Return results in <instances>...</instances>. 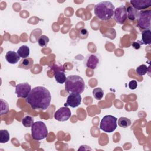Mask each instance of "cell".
<instances>
[{
  "label": "cell",
  "mask_w": 151,
  "mask_h": 151,
  "mask_svg": "<svg viewBox=\"0 0 151 151\" xmlns=\"http://www.w3.org/2000/svg\"><path fill=\"white\" fill-rule=\"evenodd\" d=\"M141 42L139 43V41H134L132 43V47L134 48V49H139L140 48V45H141Z\"/></svg>",
  "instance_id": "cell-28"
},
{
  "label": "cell",
  "mask_w": 151,
  "mask_h": 151,
  "mask_svg": "<svg viewBox=\"0 0 151 151\" xmlns=\"http://www.w3.org/2000/svg\"><path fill=\"white\" fill-rule=\"evenodd\" d=\"M1 115L6 114L9 111L8 104L3 99H1Z\"/></svg>",
  "instance_id": "cell-24"
},
{
  "label": "cell",
  "mask_w": 151,
  "mask_h": 151,
  "mask_svg": "<svg viewBox=\"0 0 151 151\" xmlns=\"http://www.w3.org/2000/svg\"><path fill=\"white\" fill-rule=\"evenodd\" d=\"M0 134H1L0 142L1 143H6L9 140L10 136H9V133L7 130H1Z\"/></svg>",
  "instance_id": "cell-20"
},
{
  "label": "cell",
  "mask_w": 151,
  "mask_h": 151,
  "mask_svg": "<svg viewBox=\"0 0 151 151\" xmlns=\"http://www.w3.org/2000/svg\"><path fill=\"white\" fill-rule=\"evenodd\" d=\"M148 71L147 67L145 64H142L137 67L136 69V72L139 76H143L147 73Z\"/></svg>",
  "instance_id": "cell-25"
},
{
  "label": "cell",
  "mask_w": 151,
  "mask_h": 151,
  "mask_svg": "<svg viewBox=\"0 0 151 151\" xmlns=\"http://www.w3.org/2000/svg\"><path fill=\"white\" fill-rule=\"evenodd\" d=\"M48 132L45 124L41 121L34 122L31 126V136L35 140H41L46 138Z\"/></svg>",
  "instance_id": "cell-4"
},
{
  "label": "cell",
  "mask_w": 151,
  "mask_h": 151,
  "mask_svg": "<svg viewBox=\"0 0 151 151\" xmlns=\"http://www.w3.org/2000/svg\"><path fill=\"white\" fill-rule=\"evenodd\" d=\"M117 119L112 115H106L103 117L100 124V129L106 133L114 132L117 126Z\"/></svg>",
  "instance_id": "cell-5"
},
{
  "label": "cell",
  "mask_w": 151,
  "mask_h": 151,
  "mask_svg": "<svg viewBox=\"0 0 151 151\" xmlns=\"http://www.w3.org/2000/svg\"><path fill=\"white\" fill-rule=\"evenodd\" d=\"M51 96L49 90L44 87L38 86L31 89L26 102L34 110H47L51 103Z\"/></svg>",
  "instance_id": "cell-1"
},
{
  "label": "cell",
  "mask_w": 151,
  "mask_h": 151,
  "mask_svg": "<svg viewBox=\"0 0 151 151\" xmlns=\"http://www.w3.org/2000/svg\"><path fill=\"white\" fill-rule=\"evenodd\" d=\"M31 90V86L28 83H22L15 86V93L18 97L27 98Z\"/></svg>",
  "instance_id": "cell-8"
},
{
  "label": "cell",
  "mask_w": 151,
  "mask_h": 151,
  "mask_svg": "<svg viewBox=\"0 0 151 151\" xmlns=\"http://www.w3.org/2000/svg\"><path fill=\"white\" fill-rule=\"evenodd\" d=\"M5 59L9 64H15L19 61L20 57L18 55L17 52L14 51H9L5 55Z\"/></svg>",
  "instance_id": "cell-13"
},
{
  "label": "cell",
  "mask_w": 151,
  "mask_h": 151,
  "mask_svg": "<svg viewBox=\"0 0 151 151\" xmlns=\"http://www.w3.org/2000/svg\"><path fill=\"white\" fill-rule=\"evenodd\" d=\"M33 64H34V61L31 58H23L20 61L18 65V67L28 70L32 67Z\"/></svg>",
  "instance_id": "cell-16"
},
{
  "label": "cell",
  "mask_w": 151,
  "mask_h": 151,
  "mask_svg": "<svg viewBox=\"0 0 151 151\" xmlns=\"http://www.w3.org/2000/svg\"><path fill=\"white\" fill-rule=\"evenodd\" d=\"M29 48L27 45H25L21 46L17 50V54L20 57L22 58H26L28 57L29 55Z\"/></svg>",
  "instance_id": "cell-17"
},
{
  "label": "cell",
  "mask_w": 151,
  "mask_h": 151,
  "mask_svg": "<svg viewBox=\"0 0 151 151\" xmlns=\"http://www.w3.org/2000/svg\"><path fill=\"white\" fill-rule=\"evenodd\" d=\"M93 95L94 97L98 100H101L104 95V91L102 88L97 87L93 90Z\"/></svg>",
  "instance_id": "cell-22"
},
{
  "label": "cell",
  "mask_w": 151,
  "mask_h": 151,
  "mask_svg": "<svg viewBox=\"0 0 151 151\" xmlns=\"http://www.w3.org/2000/svg\"><path fill=\"white\" fill-rule=\"evenodd\" d=\"M131 124V120L124 117H121L118 119V125L123 128H126Z\"/></svg>",
  "instance_id": "cell-19"
},
{
  "label": "cell",
  "mask_w": 151,
  "mask_h": 151,
  "mask_svg": "<svg viewBox=\"0 0 151 151\" xmlns=\"http://www.w3.org/2000/svg\"><path fill=\"white\" fill-rule=\"evenodd\" d=\"M88 35V32L86 29H82L78 33V37L80 39H86Z\"/></svg>",
  "instance_id": "cell-26"
},
{
  "label": "cell",
  "mask_w": 151,
  "mask_h": 151,
  "mask_svg": "<svg viewBox=\"0 0 151 151\" xmlns=\"http://www.w3.org/2000/svg\"><path fill=\"white\" fill-rule=\"evenodd\" d=\"M127 12V18L130 21H134L137 18L139 12L137 9H134L133 6H129L126 9Z\"/></svg>",
  "instance_id": "cell-14"
},
{
  "label": "cell",
  "mask_w": 151,
  "mask_h": 151,
  "mask_svg": "<svg viewBox=\"0 0 151 151\" xmlns=\"http://www.w3.org/2000/svg\"><path fill=\"white\" fill-rule=\"evenodd\" d=\"M81 102V96L80 94L70 93L67 98L66 103L64 106L67 107L70 106L73 108L78 107Z\"/></svg>",
  "instance_id": "cell-11"
},
{
  "label": "cell",
  "mask_w": 151,
  "mask_h": 151,
  "mask_svg": "<svg viewBox=\"0 0 151 151\" xmlns=\"http://www.w3.org/2000/svg\"><path fill=\"white\" fill-rule=\"evenodd\" d=\"M54 78L55 79V81L59 84L64 83L67 78L64 72L63 71H55Z\"/></svg>",
  "instance_id": "cell-18"
},
{
  "label": "cell",
  "mask_w": 151,
  "mask_h": 151,
  "mask_svg": "<svg viewBox=\"0 0 151 151\" xmlns=\"http://www.w3.org/2000/svg\"><path fill=\"white\" fill-rule=\"evenodd\" d=\"M137 87V83L136 80H133L129 83V87L131 90H134Z\"/></svg>",
  "instance_id": "cell-27"
},
{
  "label": "cell",
  "mask_w": 151,
  "mask_h": 151,
  "mask_svg": "<svg viewBox=\"0 0 151 151\" xmlns=\"http://www.w3.org/2000/svg\"><path fill=\"white\" fill-rule=\"evenodd\" d=\"M114 19L115 21L120 24H123L127 19L126 8L124 5H121L114 9Z\"/></svg>",
  "instance_id": "cell-10"
},
{
  "label": "cell",
  "mask_w": 151,
  "mask_h": 151,
  "mask_svg": "<svg viewBox=\"0 0 151 151\" xmlns=\"http://www.w3.org/2000/svg\"><path fill=\"white\" fill-rule=\"evenodd\" d=\"M130 3L134 9L142 10L151 6V0H131Z\"/></svg>",
  "instance_id": "cell-12"
},
{
  "label": "cell",
  "mask_w": 151,
  "mask_h": 151,
  "mask_svg": "<svg viewBox=\"0 0 151 151\" xmlns=\"http://www.w3.org/2000/svg\"><path fill=\"white\" fill-rule=\"evenodd\" d=\"M114 9V6L111 2L105 1L97 3L94 6V12L99 19L106 21L113 16Z\"/></svg>",
  "instance_id": "cell-2"
},
{
  "label": "cell",
  "mask_w": 151,
  "mask_h": 151,
  "mask_svg": "<svg viewBox=\"0 0 151 151\" xmlns=\"http://www.w3.org/2000/svg\"><path fill=\"white\" fill-rule=\"evenodd\" d=\"M49 38L47 35H42L38 38V45L41 47H45L49 42Z\"/></svg>",
  "instance_id": "cell-23"
},
{
  "label": "cell",
  "mask_w": 151,
  "mask_h": 151,
  "mask_svg": "<svg viewBox=\"0 0 151 151\" xmlns=\"http://www.w3.org/2000/svg\"><path fill=\"white\" fill-rule=\"evenodd\" d=\"M71 116L70 109L66 107H62L58 109L54 113V117L55 120L60 122H64L68 120Z\"/></svg>",
  "instance_id": "cell-9"
},
{
  "label": "cell",
  "mask_w": 151,
  "mask_h": 151,
  "mask_svg": "<svg viewBox=\"0 0 151 151\" xmlns=\"http://www.w3.org/2000/svg\"><path fill=\"white\" fill-rule=\"evenodd\" d=\"M151 43V31L150 29L144 30L142 32L141 44L150 45Z\"/></svg>",
  "instance_id": "cell-15"
},
{
  "label": "cell",
  "mask_w": 151,
  "mask_h": 151,
  "mask_svg": "<svg viewBox=\"0 0 151 151\" xmlns=\"http://www.w3.org/2000/svg\"><path fill=\"white\" fill-rule=\"evenodd\" d=\"M137 26L142 29H150L151 10H142L137 16Z\"/></svg>",
  "instance_id": "cell-6"
},
{
  "label": "cell",
  "mask_w": 151,
  "mask_h": 151,
  "mask_svg": "<svg viewBox=\"0 0 151 151\" xmlns=\"http://www.w3.org/2000/svg\"><path fill=\"white\" fill-rule=\"evenodd\" d=\"M65 89L69 93L81 94L85 89V83L78 75L68 76L65 82Z\"/></svg>",
  "instance_id": "cell-3"
},
{
  "label": "cell",
  "mask_w": 151,
  "mask_h": 151,
  "mask_svg": "<svg viewBox=\"0 0 151 151\" xmlns=\"http://www.w3.org/2000/svg\"><path fill=\"white\" fill-rule=\"evenodd\" d=\"M34 123V119L29 116H27L22 119V124L25 127H31Z\"/></svg>",
  "instance_id": "cell-21"
},
{
  "label": "cell",
  "mask_w": 151,
  "mask_h": 151,
  "mask_svg": "<svg viewBox=\"0 0 151 151\" xmlns=\"http://www.w3.org/2000/svg\"><path fill=\"white\" fill-rule=\"evenodd\" d=\"M100 63V57L98 54H90L87 55L84 61V65L90 69L95 70L97 68Z\"/></svg>",
  "instance_id": "cell-7"
}]
</instances>
